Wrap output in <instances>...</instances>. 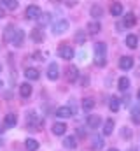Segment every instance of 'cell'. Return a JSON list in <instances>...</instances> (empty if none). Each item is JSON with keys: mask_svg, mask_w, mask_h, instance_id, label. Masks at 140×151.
<instances>
[{"mask_svg": "<svg viewBox=\"0 0 140 151\" xmlns=\"http://www.w3.org/2000/svg\"><path fill=\"white\" fill-rule=\"evenodd\" d=\"M67 28H69V21L67 19H56L54 23H53V34H63V32H67Z\"/></svg>", "mask_w": 140, "mask_h": 151, "instance_id": "1", "label": "cell"}, {"mask_svg": "<svg viewBox=\"0 0 140 151\" xmlns=\"http://www.w3.org/2000/svg\"><path fill=\"white\" fill-rule=\"evenodd\" d=\"M40 14H42V11H40L39 5H28V7H26V12H25L26 19H39Z\"/></svg>", "mask_w": 140, "mask_h": 151, "instance_id": "2", "label": "cell"}, {"mask_svg": "<svg viewBox=\"0 0 140 151\" xmlns=\"http://www.w3.org/2000/svg\"><path fill=\"white\" fill-rule=\"evenodd\" d=\"M60 56L63 58V60H72L74 58V49L70 47V46H67V44H63V46H60Z\"/></svg>", "mask_w": 140, "mask_h": 151, "instance_id": "3", "label": "cell"}, {"mask_svg": "<svg viewBox=\"0 0 140 151\" xmlns=\"http://www.w3.org/2000/svg\"><path fill=\"white\" fill-rule=\"evenodd\" d=\"M86 123H88V127H89V128H98V127L102 125V118H100V116H96V114H91V116H88V118H86Z\"/></svg>", "mask_w": 140, "mask_h": 151, "instance_id": "4", "label": "cell"}, {"mask_svg": "<svg viewBox=\"0 0 140 151\" xmlns=\"http://www.w3.org/2000/svg\"><path fill=\"white\" fill-rule=\"evenodd\" d=\"M131 67H133V58L131 56H123L119 60V69L121 70H130Z\"/></svg>", "mask_w": 140, "mask_h": 151, "instance_id": "5", "label": "cell"}, {"mask_svg": "<svg viewBox=\"0 0 140 151\" xmlns=\"http://www.w3.org/2000/svg\"><path fill=\"white\" fill-rule=\"evenodd\" d=\"M47 77H49L51 81H56V79L60 77V69H58L56 63H51V65H49V69H47Z\"/></svg>", "mask_w": 140, "mask_h": 151, "instance_id": "6", "label": "cell"}, {"mask_svg": "<svg viewBox=\"0 0 140 151\" xmlns=\"http://www.w3.org/2000/svg\"><path fill=\"white\" fill-rule=\"evenodd\" d=\"M67 79H69L70 83H75L79 79V70H77L75 65H70L69 69H67Z\"/></svg>", "mask_w": 140, "mask_h": 151, "instance_id": "7", "label": "cell"}, {"mask_svg": "<svg viewBox=\"0 0 140 151\" xmlns=\"http://www.w3.org/2000/svg\"><path fill=\"white\" fill-rule=\"evenodd\" d=\"M54 114H56L58 118H70V116L74 114V111H72V107H67V106H63V107H58Z\"/></svg>", "mask_w": 140, "mask_h": 151, "instance_id": "8", "label": "cell"}, {"mask_svg": "<svg viewBox=\"0 0 140 151\" xmlns=\"http://www.w3.org/2000/svg\"><path fill=\"white\" fill-rule=\"evenodd\" d=\"M100 30H102V25H100L98 19H91V21L88 23V32H89V34H98Z\"/></svg>", "mask_w": 140, "mask_h": 151, "instance_id": "9", "label": "cell"}, {"mask_svg": "<svg viewBox=\"0 0 140 151\" xmlns=\"http://www.w3.org/2000/svg\"><path fill=\"white\" fill-rule=\"evenodd\" d=\"M23 39H25V32H23V30H16V34H14V37L11 40V44H14V46L18 47V46L23 44Z\"/></svg>", "mask_w": 140, "mask_h": 151, "instance_id": "10", "label": "cell"}, {"mask_svg": "<svg viewBox=\"0 0 140 151\" xmlns=\"http://www.w3.org/2000/svg\"><path fill=\"white\" fill-rule=\"evenodd\" d=\"M105 53H107V46H105L104 42L95 44V56H98V58H105Z\"/></svg>", "mask_w": 140, "mask_h": 151, "instance_id": "11", "label": "cell"}, {"mask_svg": "<svg viewBox=\"0 0 140 151\" xmlns=\"http://www.w3.org/2000/svg\"><path fill=\"white\" fill-rule=\"evenodd\" d=\"M19 95H21L23 99H28V97L32 95V86H30L28 83H23V84L19 86Z\"/></svg>", "mask_w": 140, "mask_h": 151, "instance_id": "12", "label": "cell"}, {"mask_svg": "<svg viewBox=\"0 0 140 151\" xmlns=\"http://www.w3.org/2000/svg\"><path fill=\"white\" fill-rule=\"evenodd\" d=\"M51 130H53L54 135H63V134L67 132V125H65V123H54Z\"/></svg>", "mask_w": 140, "mask_h": 151, "instance_id": "13", "label": "cell"}, {"mask_svg": "<svg viewBox=\"0 0 140 151\" xmlns=\"http://www.w3.org/2000/svg\"><path fill=\"white\" fill-rule=\"evenodd\" d=\"M30 37H32L34 42L39 44V42H42V40H44V34H42V30H40V28H34V30L30 32Z\"/></svg>", "mask_w": 140, "mask_h": 151, "instance_id": "14", "label": "cell"}, {"mask_svg": "<svg viewBox=\"0 0 140 151\" xmlns=\"http://www.w3.org/2000/svg\"><path fill=\"white\" fill-rule=\"evenodd\" d=\"M25 76H26V79H30V81H37L39 76H40V72H39L37 69H34V67H28V69L25 70Z\"/></svg>", "mask_w": 140, "mask_h": 151, "instance_id": "15", "label": "cell"}, {"mask_svg": "<svg viewBox=\"0 0 140 151\" xmlns=\"http://www.w3.org/2000/svg\"><path fill=\"white\" fill-rule=\"evenodd\" d=\"M16 123H18V118H16V114H7V116L4 118V125H5L7 128H12Z\"/></svg>", "mask_w": 140, "mask_h": 151, "instance_id": "16", "label": "cell"}, {"mask_svg": "<svg viewBox=\"0 0 140 151\" xmlns=\"http://www.w3.org/2000/svg\"><path fill=\"white\" fill-rule=\"evenodd\" d=\"M137 44H139V37H137L135 34L126 35V46H128L130 49H135V47H137Z\"/></svg>", "mask_w": 140, "mask_h": 151, "instance_id": "17", "label": "cell"}, {"mask_svg": "<svg viewBox=\"0 0 140 151\" xmlns=\"http://www.w3.org/2000/svg\"><path fill=\"white\" fill-rule=\"evenodd\" d=\"M63 146H65L67 150H75V148H77V141H75V137H74V135L65 137V139H63Z\"/></svg>", "mask_w": 140, "mask_h": 151, "instance_id": "18", "label": "cell"}, {"mask_svg": "<svg viewBox=\"0 0 140 151\" xmlns=\"http://www.w3.org/2000/svg\"><path fill=\"white\" fill-rule=\"evenodd\" d=\"M26 123L32 125V127H39V125H40V119H39V116H37L34 111H30V113H28V118H26Z\"/></svg>", "mask_w": 140, "mask_h": 151, "instance_id": "19", "label": "cell"}, {"mask_svg": "<svg viewBox=\"0 0 140 151\" xmlns=\"http://www.w3.org/2000/svg\"><path fill=\"white\" fill-rule=\"evenodd\" d=\"M123 23H124V27H135L137 25V19H135V16L131 14V12H128L126 16H124V19H123Z\"/></svg>", "mask_w": 140, "mask_h": 151, "instance_id": "20", "label": "cell"}, {"mask_svg": "<svg viewBox=\"0 0 140 151\" xmlns=\"http://www.w3.org/2000/svg\"><path fill=\"white\" fill-rule=\"evenodd\" d=\"M110 12H112V16H121L123 14V5L119 2H114L110 5Z\"/></svg>", "mask_w": 140, "mask_h": 151, "instance_id": "21", "label": "cell"}, {"mask_svg": "<svg viewBox=\"0 0 140 151\" xmlns=\"http://www.w3.org/2000/svg\"><path fill=\"white\" fill-rule=\"evenodd\" d=\"M95 106H96V104H95V99H91V97H88V99L82 100V109H84V111H91Z\"/></svg>", "mask_w": 140, "mask_h": 151, "instance_id": "22", "label": "cell"}, {"mask_svg": "<svg viewBox=\"0 0 140 151\" xmlns=\"http://www.w3.org/2000/svg\"><path fill=\"white\" fill-rule=\"evenodd\" d=\"M25 148L28 151H37L39 150V142H37L35 139H26V141H25Z\"/></svg>", "mask_w": 140, "mask_h": 151, "instance_id": "23", "label": "cell"}, {"mask_svg": "<svg viewBox=\"0 0 140 151\" xmlns=\"http://www.w3.org/2000/svg\"><path fill=\"white\" fill-rule=\"evenodd\" d=\"M114 130V119H107L104 125V135H110Z\"/></svg>", "mask_w": 140, "mask_h": 151, "instance_id": "24", "label": "cell"}, {"mask_svg": "<svg viewBox=\"0 0 140 151\" xmlns=\"http://www.w3.org/2000/svg\"><path fill=\"white\" fill-rule=\"evenodd\" d=\"M102 14H104V9H102L100 5H93V7H91V16H93L95 19L102 18Z\"/></svg>", "mask_w": 140, "mask_h": 151, "instance_id": "25", "label": "cell"}, {"mask_svg": "<svg viewBox=\"0 0 140 151\" xmlns=\"http://www.w3.org/2000/svg\"><path fill=\"white\" fill-rule=\"evenodd\" d=\"M49 19H51V14H49V12H42V14L39 16V25H40V27H46V25L49 23Z\"/></svg>", "mask_w": 140, "mask_h": 151, "instance_id": "26", "label": "cell"}, {"mask_svg": "<svg viewBox=\"0 0 140 151\" xmlns=\"http://www.w3.org/2000/svg\"><path fill=\"white\" fill-rule=\"evenodd\" d=\"M109 107H110V111H112V113H117V111H119V99L112 97V99H110V102H109Z\"/></svg>", "mask_w": 140, "mask_h": 151, "instance_id": "27", "label": "cell"}, {"mask_svg": "<svg viewBox=\"0 0 140 151\" xmlns=\"http://www.w3.org/2000/svg\"><path fill=\"white\" fill-rule=\"evenodd\" d=\"M74 39H75L77 44H84V42H86V34H84L82 30H77L75 35H74Z\"/></svg>", "mask_w": 140, "mask_h": 151, "instance_id": "28", "label": "cell"}, {"mask_svg": "<svg viewBox=\"0 0 140 151\" xmlns=\"http://www.w3.org/2000/svg\"><path fill=\"white\" fill-rule=\"evenodd\" d=\"M128 88H130V79L128 77H121L119 79V90L121 91H126Z\"/></svg>", "mask_w": 140, "mask_h": 151, "instance_id": "29", "label": "cell"}, {"mask_svg": "<svg viewBox=\"0 0 140 151\" xmlns=\"http://www.w3.org/2000/svg\"><path fill=\"white\" fill-rule=\"evenodd\" d=\"M102 148H104V139L95 135L93 137V150H102Z\"/></svg>", "mask_w": 140, "mask_h": 151, "instance_id": "30", "label": "cell"}, {"mask_svg": "<svg viewBox=\"0 0 140 151\" xmlns=\"http://www.w3.org/2000/svg\"><path fill=\"white\" fill-rule=\"evenodd\" d=\"M7 9H11V11H14V9H18V0H0Z\"/></svg>", "mask_w": 140, "mask_h": 151, "instance_id": "31", "label": "cell"}, {"mask_svg": "<svg viewBox=\"0 0 140 151\" xmlns=\"http://www.w3.org/2000/svg\"><path fill=\"white\" fill-rule=\"evenodd\" d=\"M12 30H14V28H12V25H9V27L5 28V35H4V39H5L7 42H11L12 37H14V35H12Z\"/></svg>", "mask_w": 140, "mask_h": 151, "instance_id": "32", "label": "cell"}, {"mask_svg": "<svg viewBox=\"0 0 140 151\" xmlns=\"http://www.w3.org/2000/svg\"><path fill=\"white\" fill-rule=\"evenodd\" d=\"M131 119H133V123H140V107H135V109H133Z\"/></svg>", "mask_w": 140, "mask_h": 151, "instance_id": "33", "label": "cell"}, {"mask_svg": "<svg viewBox=\"0 0 140 151\" xmlns=\"http://www.w3.org/2000/svg\"><path fill=\"white\" fill-rule=\"evenodd\" d=\"M95 65H96V67H105V65H107V60L96 56V58H95Z\"/></svg>", "mask_w": 140, "mask_h": 151, "instance_id": "34", "label": "cell"}, {"mask_svg": "<svg viewBox=\"0 0 140 151\" xmlns=\"http://www.w3.org/2000/svg\"><path fill=\"white\" fill-rule=\"evenodd\" d=\"M121 135H123V137H124V139H130V137H131V130H130V128H126V127H124V128H123V130H121Z\"/></svg>", "mask_w": 140, "mask_h": 151, "instance_id": "35", "label": "cell"}, {"mask_svg": "<svg viewBox=\"0 0 140 151\" xmlns=\"http://www.w3.org/2000/svg\"><path fill=\"white\" fill-rule=\"evenodd\" d=\"M81 84H82V86H88V84H89V79H88L86 76H84V77H81Z\"/></svg>", "mask_w": 140, "mask_h": 151, "instance_id": "36", "label": "cell"}, {"mask_svg": "<svg viewBox=\"0 0 140 151\" xmlns=\"http://www.w3.org/2000/svg\"><path fill=\"white\" fill-rule=\"evenodd\" d=\"M4 14H5V12H4V9H0V18H4Z\"/></svg>", "mask_w": 140, "mask_h": 151, "instance_id": "37", "label": "cell"}, {"mask_svg": "<svg viewBox=\"0 0 140 151\" xmlns=\"http://www.w3.org/2000/svg\"><path fill=\"white\" fill-rule=\"evenodd\" d=\"M130 151H139V148H135V146H133V148H130Z\"/></svg>", "mask_w": 140, "mask_h": 151, "instance_id": "38", "label": "cell"}, {"mask_svg": "<svg viewBox=\"0 0 140 151\" xmlns=\"http://www.w3.org/2000/svg\"><path fill=\"white\" fill-rule=\"evenodd\" d=\"M137 97H139V100H140V90H139V93H137Z\"/></svg>", "mask_w": 140, "mask_h": 151, "instance_id": "39", "label": "cell"}, {"mask_svg": "<svg viewBox=\"0 0 140 151\" xmlns=\"http://www.w3.org/2000/svg\"><path fill=\"white\" fill-rule=\"evenodd\" d=\"M2 86H4V83H2V81H0V88H2Z\"/></svg>", "mask_w": 140, "mask_h": 151, "instance_id": "40", "label": "cell"}, {"mask_svg": "<svg viewBox=\"0 0 140 151\" xmlns=\"http://www.w3.org/2000/svg\"><path fill=\"white\" fill-rule=\"evenodd\" d=\"M0 72H2V63H0Z\"/></svg>", "mask_w": 140, "mask_h": 151, "instance_id": "41", "label": "cell"}, {"mask_svg": "<svg viewBox=\"0 0 140 151\" xmlns=\"http://www.w3.org/2000/svg\"><path fill=\"white\" fill-rule=\"evenodd\" d=\"M107 151H117V150H107Z\"/></svg>", "mask_w": 140, "mask_h": 151, "instance_id": "42", "label": "cell"}, {"mask_svg": "<svg viewBox=\"0 0 140 151\" xmlns=\"http://www.w3.org/2000/svg\"><path fill=\"white\" fill-rule=\"evenodd\" d=\"M0 146H2V141H0Z\"/></svg>", "mask_w": 140, "mask_h": 151, "instance_id": "43", "label": "cell"}]
</instances>
